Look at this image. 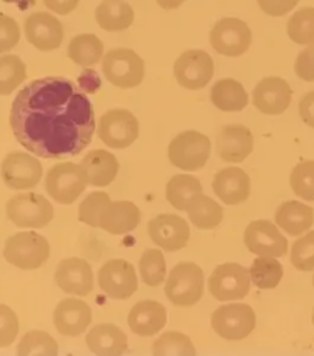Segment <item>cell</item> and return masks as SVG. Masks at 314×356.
Returning <instances> with one entry per match:
<instances>
[{
  "instance_id": "cell-42",
  "label": "cell",
  "mask_w": 314,
  "mask_h": 356,
  "mask_svg": "<svg viewBox=\"0 0 314 356\" xmlns=\"http://www.w3.org/2000/svg\"><path fill=\"white\" fill-rule=\"evenodd\" d=\"M19 333V320L15 312L6 305L0 304V348L10 346Z\"/></svg>"
},
{
  "instance_id": "cell-43",
  "label": "cell",
  "mask_w": 314,
  "mask_h": 356,
  "mask_svg": "<svg viewBox=\"0 0 314 356\" xmlns=\"http://www.w3.org/2000/svg\"><path fill=\"white\" fill-rule=\"evenodd\" d=\"M20 41V27L10 16L0 14V53L11 51Z\"/></svg>"
},
{
  "instance_id": "cell-4",
  "label": "cell",
  "mask_w": 314,
  "mask_h": 356,
  "mask_svg": "<svg viewBox=\"0 0 314 356\" xmlns=\"http://www.w3.org/2000/svg\"><path fill=\"white\" fill-rule=\"evenodd\" d=\"M102 70L110 84L119 89H133L145 76V63L133 49L115 48L106 54Z\"/></svg>"
},
{
  "instance_id": "cell-50",
  "label": "cell",
  "mask_w": 314,
  "mask_h": 356,
  "mask_svg": "<svg viewBox=\"0 0 314 356\" xmlns=\"http://www.w3.org/2000/svg\"><path fill=\"white\" fill-rule=\"evenodd\" d=\"M313 285H314V277H313Z\"/></svg>"
},
{
  "instance_id": "cell-49",
  "label": "cell",
  "mask_w": 314,
  "mask_h": 356,
  "mask_svg": "<svg viewBox=\"0 0 314 356\" xmlns=\"http://www.w3.org/2000/svg\"><path fill=\"white\" fill-rule=\"evenodd\" d=\"M312 321H313V325H314V311H313V317H312Z\"/></svg>"
},
{
  "instance_id": "cell-48",
  "label": "cell",
  "mask_w": 314,
  "mask_h": 356,
  "mask_svg": "<svg viewBox=\"0 0 314 356\" xmlns=\"http://www.w3.org/2000/svg\"><path fill=\"white\" fill-rule=\"evenodd\" d=\"M156 1L157 4L165 10H173L182 6L185 0H156Z\"/></svg>"
},
{
  "instance_id": "cell-35",
  "label": "cell",
  "mask_w": 314,
  "mask_h": 356,
  "mask_svg": "<svg viewBox=\"0 0 314 356\" xmlns=\"http://www.w3.org/2000/svg\"><path fill=\"white\" fill-rule=\"evenodd\" d=\"M58 351L57 341L43 330H30L17 346V355L20 356H56Z\"/></svg>"
},
{
  "instance_id": "cell-6",
  "label": "cell",
  "mask_w": 314,
  "mask_h": 356,
  "mask_svg": "<svg viewBox=\"0 0 314 356\" xmlns=\"http://www.w3.org/2000/svg\"><path fill=\"white\" fill-rule=\"evenodd\" d=\"M6 215L17 227L42 229L52 221L53 205L38 193L16 194L6 203Z\"/></svg>"
},
{
  "instance_id": "cell-19",
  "label": "cell",
  "mask_w": 314,
  "mask_h": 356,
  "mask_svg": "<svg viewBox=\"0 0 314 356\" xmlns=\"http://www.w3.org/2000/svg\"><path fill=\"white\" fill-rule=\"evenodd\" d=\"M291 99L290 85L278 76L263 79L253 91V105L264 115H281L288 110Z\"/></svg>"
},
{
  "instance_id": "cell-11",
  "label": "cell",
  "mask_w": 314,
  "mask_h": 356,
  "mask_svg": "<svg viewBox=\"0 0 314 356\" xmlns=\"http://www.w3.org/2000/svg\"><path fill=\"white\" fill-rule=\"evenodd\" d=\"M173 73L184 89H203L214 76V60L205 51L189 49L176 60Z\"/></svg>"
},
{
  "instance_id": "cell-2",
  "label": "cell",
  "mask_w": 314,
  "mask_h": 356,
  "mask_svg": "<svg viewBox=\"0 0 314 356\" xmlns=\"http://www.w3.org/2000/svg\"><path fill=\"white\" fill-rule=\"evenodd\" d=\"M51 247L44 236L35 231L19 232L9 237L4 247V258L8 262L24 270L42 267L49 258Z\"/></svg>"
},
{
  "instance_id": "cell-21",
  "label": "cell",
  "mask_w": 314,
  "mask_h": 356,
  "mask_svg": "<svg viewBox=\"0 0 314 356\" xmlns=\"http://www.w3.org/2000/svg\"><path fill=\"white\" fill-rule=\"evenodd\" d=\"M254 147L251 131L245 126H227L216 139V152L226 163H240L251 155Z\"/></svg>"
},
{
  "instance_id": "cell-20",
  "label": "cell",
  "mask_w": 314,
  "mask_h": 356,
  "mask_svg": "<svg viewBox=\"0 0 314 356\" xmlns=\"http://www.w3.org/2000/svg\"><path fill=\"white\" fill-rule=\"evenodd\" d=\"M92 321L89 305L78 299H65L57 305L53 322L58 332L65 337H78L88 330Z\"/></svg>"
},
{
  "instance_id": "cell-18",
  "label": "cell",
  "mask_w": 314,
  "mask_h": 356,
  "mask_svg": "<svg viewBox=\"0 0 314 356\" xmlns=\"http://www.w3.org/2000/svg\"><path fill=\"white\" fill-rule=\"evenodd\" d=\"M54 279L65 293L88 296L94 289V272L89 262L81 258H68L58 264Z\"/></svg>"
},
{
  "instance_id": "cell-46",
  "label": "cell",
  "mask_w": 314,
  "mask_h": 356,
  "mask_svg": "<svg viewBox=\"0 0 314 356\" xmlns=\"http://www.w3.org/2000/svg\"><path fill=\"white\" fill-rule=\"evenodd\" d=\"M299 110L302 121L314 128V91L302 97L299 101Z\"/></svg>"
},
{
  "instance_id": "cell-44",
  "label": "cell",
  "mask_w": 314,
  "mask_h": 356,
  "mask_svg": "<svg viewBox=\"0 0 314 356\" xmlns=\"http://www.w3.org/2000/svg\"><path fill=\"white\" fill-rule=\"evenodd\" d=\"M295 72L304 81H314V43L299 53L295 63Z\"/></svg>"
},
{
  "instance_id": "cell-1",
  "label": "cell",
  "mask_w": 314,
  "mask_h": 356,
  "mask_svg": "<svg viewBox=\"0 0 314 356\" xmlns=\"http://www.w3.org/2000/svg\"><path fill=\"white\" fill-rule=\"evenodd\" d=\"M10 126L27 152L43 159L76 156L94 138V106L72 80L37 79L13 102Z\"/></svg>"
},
{
  "instance_id": "cell-16",
  "label": "cell",
  "mask_w": 314,
  "mask_h": 356,
  "mask_svg": "<svg viewBox=\"0 0 314 356\" xmlns=\"http://www.w3.org/2000/svg\"><path fill=\"white\" fill-rule=\"evenodd\" d=\"M245 243L251 253L259 256L280 258L288 253V240L272 221L251 222L245 231Z\"/></svg>"
},
{
  "instance_id": "cell-23",
  "label": "cell",
  "mask_w": 314,
  "mask_h": 356,
  "mask_svg": "<svg viewBox=\"0 0 314 356\" xmlns=\"http://www.w3.org/2000/svg\"><path fill=\"white\" fill-rule=\"evenodd\" d=\"M213 188L215 194L225 204H241L248 200L251 194V179L242 168H224L216 173Z\"/></svg>"
},
{
  "instance_id": "cell-27",
  "label": "cell",
  "mask_w": 314,
  "mask_h": 356,
  "mask_svg": "<svg viewBox=\"0 0 314 356\" xmlns=\"http://www.w3.org/2000/svg\"><path fill=\"white\" fill-rule=\"evenodd\" d=\"M275 220L288 235H302L313 225L314 210L301 202L290 200L279 207Z\"/></svg>"
},
{
  "instance_id": "cell-7",
  "label": "cell",
  "mask_w": 314,
  "mask_h": 356,
  "mask_svg": "<svg viewBox=\"0 0 314 356\" xmlns=\"http://www.w3.org/2000/svg\"><path fill=\"white\" fill-rule=\"evenodd\" d=\"M88 178L81 165L62 163L54 165L47 173L46 189L53 200L60 204H73L84 193Z\"/></svg>"
},
{
  "instance_id": "cell-8",
  "label": "cell",
  "mask_w": 314,
  "mask_h": 356,
  "mask_svg": "<svg viewBox=\"0 0 314 356\" xmlns=\"http://www.w3.org/2000/svg\"><path fill=\"white\" fill-rule=\"evenodd\" d=\"M257 318L251 306L230 304L221 306L211 316L215 333L227 341H242L256 330Z\"/></svg>"
},
{
  "instance_id": "cell-33",
  "label": "cell",
  "mask_w": 314,
  "mask_h": 356,
  "mask_svg": "<svg viewBox=\"0 0 314 356\" xmlns=\"http://www.w3.org/2000/svg\"><path fill=\"white\" fill-rule=\"evenodd\" d=\"M249 275L258 288L275 289L283 279V266L274 257L262 256L251 263Z\"/></svg>"
},
{
  "instance_id": "cell-41",
  "label": "cell",
  "mask_w": 314,
  "mask_h": 356,
  "mask_svg": "<svg viewBox=\"0 0 314 356\" xmlns=\"http://www.w3.org/2000/svg\"><path fill=\"white\" fill-rule=\"evenodd\" d=\"M293 267L301 272H312L314 269V231L295 242L291 251Z\"/></svg>"
},
{
  "instance_id": "cell-10",
  "label": "cell",
  "mask_w": 314,
  "mask_h": 356,
  "mask_svg": "<svg viewBox=\"0 0 314 356\" xmlns=\"http://www.w3.org/2000/svg\"><path fill=\"white\" fill-rule=\"evenodd\" d=\"M210 43L222 56L238 57L251 47V29L246 22L236 17L221 19L210 31Z\"/></svg>"
},
{
  "instance_id": "cell-29",
  "label": "cell",
  "mask_w": 314,
  "mask_h": 356,
  "mask_svg": "<svg viewBox=\"0 0 314 356\" xmlns=\"http://www.w3.org/2000/svg\"><path fill=\"white\" fill-rule=\"evenodd\" d=\"M211 101L219 110L238 112L248 105V95L240 81L235 79H222L213 86Z\"/></svg>"
},
{
  "instance_id": "cell-25",
  "label": "cell",
  "mask_w": 314,
  "mask_h": 356,
  "mask_svg": "<svg viewBox=\"0 0 314 356\" xmlns=\"http://www.w3.org/2000/svg\"><path fill=\"white\" fill-rule=\"evenodd\" d=\"M86 344L96 355H123L128 350V337L117 325L104 323L94 327L86 335Z\"/></svg>"
},
{
  "instance_id": "cell-15",
  "label": "cell",
  "mask_w": 314,
  "mask_h": 356,
  "mask_svg": "<svg viewBox=\"0 0 314 356\" xmlns=\"http://www.w3.org/2000/svg\"><path fill=\"white\" fill-rule=\"evenodd\" d=\"M147 231L152 242L167 252L182 250L190 238L188 222L179 215H157L149 221Z\"/></svg>"
},
{
  "instance_id": "cell-39",
  "label": "cell",
  "mask_w": 314,
  "mask_h": 356,
  "mask_svg": "<svg viewBox=\"0 0 314 356\" xmlns=\"http://www.w3.org/2000/svg\"><path fill=\"white\" fill-rule=\"evenodd\" d=\"M290 184L297 197L314 202V161H304L293 168Z\"/></svg>"
},
{
  "instance_id": "cell-12",
  "label": "cell",
  "mask_w": 314,
  "mask_h": 356,
  "mask_svg": "<svg viewBox=\"0 0 314 356\" xmlns=\"http://www.w3.org/2000/svg\"><path fill=\"white\" fill-rule=\"evenodd\" d=\"M251 289L249 273L237 263H225L215 269L209 279V290L219 301L246 298Z\"/></svg>"
},
{
  "instance_id": "cell-40",
  "label": "cell",
  "mask_w": 314,
  "mask_h": 356,
  "mask_svg": "<svg viewBox=\"0 0 314 356\" xmlns=\"http://www.w3.org/2000/svg\"><path fill=\"white\" fill-rule=\"evenodd\" d=\"M110 202V195L105 192L89 194L78 207V220L92 227H99L101 213Z\"/></svg>"
},
{
  "instance_id": "cell-13",
  "label": "cell",
  "mask_w": 314,
  "mask_h": 356,
  "mask_svg": "<svg viewBox=\"0 0 314 356\" xmlns=\"http://www.w3.org/2000/svg\"><path fill=\"white\" fill-rule=\"evenodd\" d=\"M99 284L110 299H129L138 290L135 268L126 259H110L99 270Z\"/></svg>"
},
{
  "instance_id": "cell-32",
  "label": "cell",
  "mask_w": 314,
  "mask_h": 356,
  "mask_svg": "<svg viewBox=\"0 0 314 356\" xmlns=\"http://www.w3.org/2000/svg\"><path fill=\"white\" fill-rule=\"evenodd\" d=\"M187 211L192 224L201 230H211L224 219V209L203 193L190 202Z\"/></svg>"
},
{
  "instance_id": "cell-30",
  "label": "cell",
  "mask_w": 314,
  "mask_h": 356,
  "mask_svg": "<svg viewBox=\"0 0 314 356\" xmlns=\"http://www.w3.org/2000/svg\"><path fill=\"white\" fill-rule=\"evenodd\" d=\"M104 43L92 33H83L72 38L69 43L70 60L80 67L89 68L99 63L104 57Z\"/></svg>"
},
{
  "instance_id": "cell-17",
  "label": "cell",
  "mask_w": 314,
  "mask_h": 356,
  "mask_svg": "<svg viewBox=\"0 0 314 356\" xmlns=\"http://www.w3.org/2000/svg\"><path fill=\"white\" fill-rule=\"evenodd\" d=\"M25 36L38 51L51 52L60 47L63 42V25L51 14L37 11L25 22Z\"/></svg>"
},
{
  "instance_id": "cell-37",
  "label": "cell",
  "mask_w": 314,
  "mask_h": 356,
  "mask_svg": "<svg viewBox=\"0 0 314 356\" xmlns=\"http://www.w3.org/2000/svg\"><path fill=\"white\" fill-rule=\"evenodd\" d=\"M139 270L142 282L149 286H160L166 278V261L160 250H147L142 254Z\"/></svg>"
},
{
  "instance_id": "cell-36",
  "label": "cell",
  "mask_w": 314,
  "mask_h": 356,
  "mask_svg": "<svg viewBox=\"0 0 314 356\" xmlns=\"http://www.w3.org/2000/svg\"><path fill=\"white\" fill-rule=\"evenodd\" d=\"M152 354L155 356H194L197 350L187 335L179 332H166L154 341Z\"/></svg>"
},
{
  "instance_id": "cell-34",
  "label": "cell",
  "mask_w": 314,
  "mask_h": 356,
  "mask_svg": "<svg viewBox=\"0 0 314 356\" xmlns=\"http://www.w3.org/2000/svg\"><path fill=\"white\" fill-rule=\"evenodd\" d=\"M26 65L17 56L0 57V96L13 94L25 81Z\"/></svg>"
},
{
  "instance_id": "cell-24",
  "label": "cell",
  "mask_w": 314,
  "mask_h": 356,
  "mask_svg": "<svg viewBox=\"0 0 314 356\" xmlns=\"http://www.w3.org/2000/svg\"><path fill=\"white\" fill-rule=\"evenodd\" d=\"M167 322V312L163 304L145 300L140 301L131 309L128 316V325L133 333L140 337H152L157 334Z\"/></svg>"
},
{
  "instance_id": "cell-45",
  "label": "cell",
  "mask_w": 314,
  "mask_h": 356,
  "mask_svg": "<svg viewBox=\"0 0 314 356\" xmlns=\"http://www.w3.org/2000/svg\"><path fill=\"white\" fill-rule=\"evenodd\" d=\"M258 4L267 15L283 16L299 4V0H257Z\"/></svg>"
},
{
  "instance_id": "cell-5",
  "label": "cell",
  "mask_w": 314,
  "mask_h": 356,
  "mask_svg": "<svg viewBox=\"0 0 314 356\" xmlns=\"http://www.w3.org/2000/svg\"><path fill=\"white\" fill-rule=\"evenodd\" d=\"M211 143L199 131H185L170 143L168 159L184 171H199L209 160Z\"/></svg>"
},
{
  "instance_id": "cell-22",
  "label": "cell",
  "mask_w": 314,
  "mask_h": 356,
  "mask_svg": "<svg viewBox=\"0 0 314 356\" xmlns=\"http://www.w3.org/2000/svg\"><path fill=\"white\" fill-rule=\"evenodd\" d=\"M142 220L140 210L133 202H110L102 210L99 218V227L112 235H124L135 230Z\"/></svg>"
},
{
  "instance_id": "cell-38",
  "label": "cell",
  "mask_w": 314,
  "mask_h": 356,
  "mask_svg": "<svg viewBox=\"0 0 314 356\" xmlns=\"http://www.w3.org/2000/svg\"><path fill=\"white\" fill-rule=\"evenodd\" d=\"M288 35L297 44H313L314 8L307 6L290 17Z\"/></svg>"
},
{
  "instance_id": "cell-9",
  "label": "cell",
  "mask_w": 314,
  "mask_h": 356,
  "mask_svg": "<svg viewBox=\"0 0 314 356\" xmlns=\"http://www.w3.org/2000/svg\"><path fill=\"white\" fill-rule=\"evenodd\" d=\"M97 134L107 147L126 149L139 136V122L131 111L110 110L101 117Z\"/></svg>"
},
{
  "instance_id": "cell-31",
  "label": "cell",
  "mask_w": 314,
  "mask_h": 356,
  "mask_svg": "<svg viewBox=\"0 0 314 356\" xmlns=\"http://www.w3.org/2000/svg\"><path fill=\"white\" fill-rule=\"evenodd\" d=\"M203 193V186L199 179L189 175H176L166 186V198L168 203L177 210L188 209L190 202Z\"/></svg>"
},
{
  "instance_id": "cell-26",
  "label": "cell",
  "mask_w": 314,
  "mask_h": 356,
  "mask_svg": "<svg viewBox=\"0 0 314 356\" xmlns=\"http://www.w3.org/2000/svg\"><path fill=\"white\" fill-rule=\"evenodd\" d=\"M84 168L88 184L94 187L110 186L119 171V163L113 154L107 150H92L83 159L80 163Z\"/></svg>"
},
{
  "instance_id": "cell-28",
  "label": "cell",
  "mask_w": 314,
  "mask_h": 356,
  "mask_svg": "<svg viewBox=\"0 0 314 356\" xmlns=\"http://www.w3.org/2000/svg\"><path fill=\"white\" fill-rule=\"evenodd\" d=\"M96 22L105 31H124L134 22V10L123 0H104L97 6Z\"/></svg>"
},
{
  "instance_id": "cell-47",
  "label": "cell",
  "mask_w": 314,
  "mask_h": 356,
  "mask_svg": "<svg viewBox=\"0 0 314 356\" xmlns=\"http://www.w3.org/2000/svg\"><path fill=\"white\" fill-rule=\"evenodd\" d=\"M43 3L58 15H68L76 9L78 0H43Z\"/></svg>"
},
{
  "instance_id": "cell-3",
  "label": "cell",
  "mask_w": 314,
  "mask_h": 356,
  "mask_svg": "<svg viewBox=\"0 0 314 356\" xmlns=\"http://www.w3.org/2000/svg\"><path fill=\"white\" fill-rule=\"evenodd\" d=\"M167 299L176 306H193L204 293V274L195 263L182 262L173 268L165 286Z\"/></svg>"
},
{
  "instance_id": "cell-14",
  "label": "cell",
  "mask_w": 314,
  "mask_h": 356,
  "mask_svg": "<svg viewBox=\"0 0 314 356\" xmlns=\"http://www.w3.org/2000/svg\"><path fill=\"white\" fill-rule=\"evenodd\" d=\"M0 175L9 188L22 191L33 188L38 184L42 178L43 168L36 157L25 152H14L4 157Z\"/></svg>"
}]
</instances>
